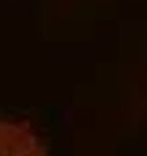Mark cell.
Listing matches in <instances>:
<instances>
[{
    "mask_svg": "<svg viewBox=\"0 0 147 156\" xmlns=\"http://www.w3.org/2000/svg\"><path fill=\"white\" fill-rule=\"evenodd\" d=\"M0 156H46V154L27 125L0 121Z\"/></svg>",
    "mask_w": 147,
    "mask_h": 156,
    "instance_id": "obj_1",
    "label": "cell"
}]
</instances>
